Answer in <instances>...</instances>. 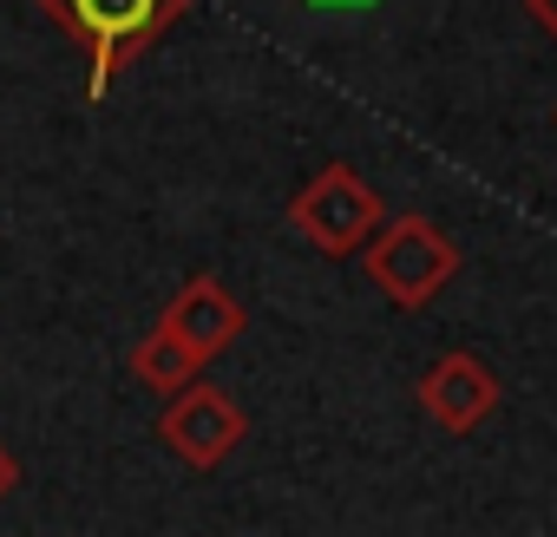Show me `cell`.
I'll use <instances>...</instances> for the list:
<instances>
[{"mask_svg": "<svg viewBox=\"0 0 557 537\" xmlns=\"http://www.w3.org/2000/svg\"><path fill=\"white\" fill-rule=\"evenodd\" d=\"M40 14L86 53V66H92L86 92L106 99L112 79L190 14V0H40Z\"/></svg>", "mask_w": 557, "mask_h": 537, "instance_id": "6da1fadb", "label": "cell"}, {"mask_svg": "<svg viewBox=\"0 0 557 537\" xmlns=\"http://www.w3.org/2000/svg\"><path fill=\"white\" fill-rule=\"evenodd\" d=\"M459 268V249L426 216H394L368 236V276L394 309H426Z\"/></svg>", "mask_w": 557, "mask_h": 537, "instance_id": "7a4b0ae2", "label": "cell"}, {"mask_svg": "<svg viewBox=\"0 0 557 537\" xmlns=\"http://www.w3.org/2000/svg\"><path fill=\"white\" fill-rule=\"evenodd\" d=\"M289 223L302 229L309 249H322V255H355V249H368V236L381 229V197H374V184H368L355 164H322V171L296 190Z\"/></svg>", "mask_w": 557, "mask_h": 537, "instance_id": "3957f363", "label": "cell"}, {"mask_svg": "<svg viewBox=\"0 0 557 537\" xmlns=\"http://www.w3.org/2000/svg\"><path fill=\"white\" fill-rule=\"evenodd\" d=\"M243 433H249L243 407H236L223 387H203V380H184V387L171 394L164 420H158V439H164L190 472H216V465L243 446Z\"/></svg>", "mask_w": 557, "mask_h": 537, "instance_id": "277c9868", "label": "cell"}, {"mask_svg": "<svg viewBox=\"0 0 557 537\" xmlns=\"http://www.w3.org/2000/svg\"><path fill=\"white\" fill-rule=\"evenodd\" d=\"M164 328H171L197 361H216L223 348H236V335H243V309H236V296H230L216 276H190V283L171 296Z\"/></svg>", "mask_w": 557, "mask_h": 537, "instance_id": "5b68a950", "label": "cell"}, {"mask_svg": "<svg viewBox=\"0 0 557 537\" xmlns=\"http://www.w3.org/2000/svg\"><path fill=\"white\" fill-rule=\"evenodd\" d=\"M420 407L446 426V433H472L479 420H492L498 407V374L479 354H446L433 361V374L420 380Z\"/></svg>", "mask_w": 557, "mask_h": 537, "instance_id": "8992f818", "label": "cell"}, {"mask_svg": "<svg viewBox=\"0 0 557 537\" xmlns=\"http://www.w3.org/2000/svg\"><path fill=\"white\" fill-rule=\"evenodd\" d=\"M197 367H203V361H197V354L164 328V322L132 348V380H138V387H151V394H177L184 380H197Z\"/></svg>", "mask_w": 557, "mask_h": 537, "instance_id": "52a82bcc", "label": "cell"}, {"mask_svg": "<svg viewBox=\"0 0 557 537\" xmlns=\"http://www.w3.org/2000/svg\"><path fill=\"white\" fill-rule=\"evenodd\" d=\"M524 8H531V21H537L550 40H557V0H524Z\"/></svg>", "mask_w": 557, "mask_h": 537, "instance_id": "ba28073f", "label": "cell"}, {"mask_svg": "<svg viewBox=\"0 0 557 537\" xmlns=\"http://www.w3.org/2000/svg\"><path fill=\"white\" fill-rule=\"evenodd\" d=\"M14 485H21V459H14V452H8V446H0V498H8V491H14Z\"/></svg>", "mask_w": 557, "mask_h": 537, "instance_id": "9c48e42d", "label": "cell"}]
</instances>
